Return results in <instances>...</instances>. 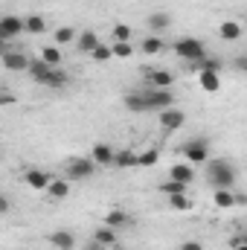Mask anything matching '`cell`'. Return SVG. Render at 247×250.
Here are the masks:
<instances>
[{
  "instance_id": "cell-1",
  "label": "cell",
  "mask_w": 247,
  "mask_h": 250,
  "mask_svg": "<svg viewBox=\"0 0 247 250\" xmlns=\"http://www.w3.org/2000/svg\"><path fill=\"white\" fill-rule=\"evenodd\" d=\"M204 172H206V181L215 189H233L236 187V163L233 160H224V157H215V160H206L204 163Z\"/></svg>"
},
{
  "instance_id": "cell-2",
  "label": "cell",
  "mask_w": 247,
  "mask_h": 250,
  "mask_svg": "<svg viewBox=\"0 0 247 250\" xmlns=\"http://www.w3.org/2000/svg\"><path fill=\"white\" fill-rule=\"evenodd\" d=\"M26 73L32 76V82L44 84V87H64L70 82V73L64 67H47L41 59H29V67Z\"/></svg>"
},
{
  "instance_id": "cell-3",
  "label": "cell",
  "mask_w": 247,
  "mask_h": 250,
  "mask_svg": "<svg viewBox=\"0 0 247 250\" xmlns=\"http://www.w3.org/2000/svg\"><path fill=\"white\" fill-rule=\"evenodd\" d=\"M172 50H175V56H178V59H184V62L192 64V67L201 62L204 56H209V53H206V44H204V41H198V38H189V35H186V38H178Z\"/></svg>"
},
{
  "instance_id": "cell-4",
  "label": "cell",
  "mask_w": 247,
  "mask_h": 250,
  "mask_svg": "<svg viewBox=\"0 0 247 250\" xmlns=\"http://www.w3.org/2000/svg\"><path fill=\"white\" fill-rule=\"evenodd\" d=\"M181 154H184L189 163L204 166V163L209 160V140H206V137H192V140H186L184 146H181Z\"/></svg>"
},
{
  "instance_id": "cell-5",
  "label": "cell",
  "mask_w": 247,
  "mask_h": 250,
  "mask_svg": "<svg viewBox=\"0 0 247 250\" xmlns=\"http://www.w3.org/2000/svg\"><path fill=\"white\" fill-rule=\"evenodd\" d=\"M96 163L90 160V157H73L70 163H67V181H87V178H93L96 175Z\"/></svg>"
},
{
  "instance_id": "cell-6",
  "label": "cell",
  "mask_w": 247,
  "mask_h": 250,
  "mask_svg": "<svg viewBox=\"0 0 247 250\" xmlns=\"http://www.w3.org/2000/svg\"><path fill=\"white\" fill-rule=\"evenodd\" d=\"M143 96H145V108L154 111V114H160V111H166V108H175V93H172V90H151V87H148Z\"/></svg>"
},
{
  "instance_id": "cell-7",
  "label": "cell",
  "mask_w": 247,
  "mask_h": 250,
  "mask_svg": "<svg viewBox=\"0 0 247 250\" xmlns=\"http://www.w3.org/2000/svg\"><path fill=\"white\" fill-rule=\"evenodd\" d=\"M23 32V18H18V15H3L0 18V41H15L18 35Z\"/></svg>"
},
{
  "instance_id": "cell-8",
  "label": "cell",
  "mask_w": 247,
  "mask_h": 250,
  "mask_svg": "<svg viewBox=\"0 0 247 250\" xmlns=\"http://www.w3.org/2000/svg\"><path fill=\"white\" fill-rule=\"evenodd\" d=\"M0 64H3L9 73H23V70L29 67V56H26V53H18V50H6V53L0 56Z\"/></svg>"
},
{
  "instance_id": "cell-9",
  "label": "cell",
  "mask_w": 247,
  "mask_h": 250,
  "mask_svg": "<svg viewBox=\"0 0 247 250\" xmlns=\"http://www.w3.org/2000/svg\"><path fill=\"white\" fill-rule=\"evenodd\" d=\"M212 204L218 209H230V207H245V195L233 192V189H215L212 195Z\"/></svg>"
},
{
  "instance_id": "cell-10",
  "label": "cell",
  "mask_w": 247,
  "mask_h": 250,
  "mask_svg": "<svg viewBox=\"0 0 247 250\" xmlns=\"http://www.w3.org/2000/svg\"><path fill=\"white\" fill-rule=\"evenodd\" d=\"M145 79H148L151 90H172V84H175V76L169 70H145Z\"/></svg>"
},
{
  "instance_id": "cell-11",
  "label": "cell",
  "mask_w": 247,
  "mask_h": 250,
  "mask_svg": "<svg viewBox=\"0 0 247 250\" xmlns=\"http://www.w3.org/2000/svg\"><path fill=\"white\" fill-rule=\"evenodd\" d=\"M114 154H117V148L108 146V143H96V146L90 148V160H93L96 166H102V169L114 166Z\"/></svg>"
},
{
  "instance_id": "cell-12",
  "label": "cell",
  "mask_w": 247,
  "mask_h": 250,
  "mask_svg": "<svg viewBox=\"0 0 247 250\" xmlns=\"http://www.w3.org/2000/svg\"><path fill=\"white\" fill-rule=\"evenodd\" d=\"M157 120H160V125H163L166 131H178V128H184L186 114L181 111V108H166V111L157 114Z\"/></svg>"
},
{
  "instance_id": "cell-13",
  "label": "cell",
  "mask_w": 247,
  "mask_h": 250,
  "mask_svg": "<svg viewBox=\"0 0 247 250\" xmlns=\"http://www.w3.org/2000/svg\"><path fill=\"white\" fill-rule=\"evenodd\" d=\"M50 181H53V175L44 172V169H26V172H23V184H26L29 189L44 192V189L50 187Z\"/></svg>"
},
{
  "instance_id": "cell-14",
  "label": "cell",
  "mask_w": 247,
  "mask_h": 250,
  "mask_svg": "<svg viewBox=\"0 0 247 250\" xmlns=\"http://www.w3.org/2000/svg\"><path fill=\"white\" fill-rule=\"evenodd\" d=\"M99 44H102V41H99V35H96L93 29H84V32L76 35V47H79V53H84V56H90Z\"/></svg>"
},
{
  "instance_id": "cell-15",
  "label": "cell",
  "mask_w": 247,
  "mask_h": 250,
  "mask_svg": "<svg viewBox=\"0 0 247 250\" xmlns=\"http://www.w3.org/2000/svg\"><path fill=\"white\" fill-rule=\"evenodd\" d=\"M198 82H201V90H204V93H218V90H221V73L198 70Z\"/></svg>"
},
{
  "instance_id": "cell-16",
  "label": "cell",
  "mask_w": 247,
  "mask_h": 250,
  "mask_svg": "<svg viewBox=\"0 0 247 250\" xmlns=\"http://www.w3.org/2000/svg\"><path fill=\"white\" fill-rule=\"evenodd\" d=\"M131 224H134V218L125 209H108L105 212V227H111V230H123V227H131Z\"/></svg>"
},
{
  "instance_id": "cell-17",
  "label": "cell",
  "mask_w": 247,
  "mask_h": 250,
  "mask_svg": "<svg viewBox=\"0 0 247 250\" xmlns=\"http://www.w3.org/2000/svg\"><path fill=\"white\" fill-rule=\"evenodd\" d=\"M145 23H148V29L157 35V32H166V29L172 26V15L157 9V12H151V15H148V21H145Z\"/></svg>"
},
{
  "instance_id": "cell-18",
  "label": "cell",
  "mask_w": 247,
  "mask_h": 250,
  "mask_svg": "<svg viewBox=\"0 0 247 250\" xmlns=\"http://www.w3.org/2000/svg\"><path fill=\"white\" fill-rule=\"evenodd\" d=\"M169 181H178V184L192 187V181H195V172H192V166H189V163H175V166L169 169Z\"/></svg>"
},
{
  "instance_id": "cell-19",
  "label": "cell",
  "mask_w": 247,
  "mask_h": 250,
  "mask_svg": "<svg viewBox=\"0 0 247 250\" xmlns=\"http://www.w3.org/2000/svg\"><path fill=\"white\" fill-rule=\"evenodd\" d=\"M50 245L56 250H76V236L70 230H56L50 233Z\"/></svg>"
},
{
  "instance_id": "cell-20",
  "label": "cell",
  "mask_w": 247,
  "mask_h": 250,
  "mask_svg": "<svg viewBox=\"0 0 247 250\" xmlns=\"http://www.w3.org/2000/svg\"><path fill=\"white\" fill-rule=\"evenodd\" d=\"M218 35H221L224 41H239V38L245 35V26H242L239 21H224V23L218 26Z\"/></svg>"
},
{
  "instance_id": "cell-21",
  "label": "cell",
  "mask_w": 247,
  "mask_h": 250,
  "mask_svg": "<svg viewBox=\"0 0 247 250\" xmlns=\"http://www.w3.org/2000/svg\"><path fill=\"white\" fill-rule=\"evenodd\" d=\"M44 192H47L53 201H64V198L70 195V181H67V178H59V181L53 178V181H50V187L44 189Z\"/></svg>"
},
{
  "instance_id": "cell-22",
  "label": "cell",
  "mask_w": 247,
  "mask_h": 250,
  "mask_svg": "<svg viewBox=\"0 0 247 250\" xmlns=\"http://www.w3.org/2000/svg\"><path fill=\"white\" fill-rule=\"evenodd\" d=\"M93 242H99L102 248L108 250V248H117V230H111V227H96L93 230Z\"/></svg>"
},
{
  "instance_id": "cell-23",
  "label": "cell",
  "mask_w": 247,
  "mask_h": 250,
  "mask_svg": "<svg viewBox=\"0 0 247 250\" xmlns=\"http://www.w3.org/2000/svg\"><path fill=\"white\" fill-rule=\"evenodd\" d=\"M38 59L47 64V67H62L64 56H62V47H56V44H50V47H44L41 53H38Z\"/></svg>"
},
{
  "instance_id": "cell-24",
  "label": "cell",
  "mask_w": 247,
  "mask_h": 250,
  "mask_svg": "<svg viewBox=\"0 0 247 250\" xmlns=\"http://www.w3.org/2000/svg\"><path fill=\"white\" fill-rule=\"evenodd\" d=\"M114 166H117V169H134V166H137V151H131V148H117Z\"/></svg>"
},
{
  "instance_id": "cell-25",
  "label": "cell",
  "mask_w": 247,
  "mask_h": 250,
  "mask_svg": "<svg viewBox=\"0 0 247 250\" xmlns=\"http://www.w3.org/2000/svg\"><path fill=\"white\" fill-rule=\"evenodd\" d=\"M23 32L41 35V32H47V21H44L41 15H29V18H23Z\"/></svg>"
},
{
  "instance_id": "cell-26",
  "label": "cell",
  "mask_w": 247,
  "mask_h": 250,
  "mask_svg": "<svg viewBox=\"0 0 247 250\" xmlns=\"http://www.w3.org/2000/svg\"><path fill=\"white\" fill-rule=\"evenodd\" d=\"M140 50H143L145 56H160V53H163V38H160V35H148V38H143Z\"/></svg>"
},
{
  "instance_id": "cell-27",
  "label": "cell",
  "mask_w": 247,
  "mask_h": 250,
  "mask_svg": "<svg viewBox=\"0 0 247 250\" xmlns=\"http://www.w3.org/2000/svg\"><path fill=\"white\" fill-rule=\"evenodd\" d=\"M125 108H128L131 114H148L145 96H143V93H128V96H125Z\"/></svg>"
},
{
  "instance_id": "cell-28",
  "label": "cell",
  "mask_w": 247,
  "mask_h": 250,
  "mask_svg": "<svg viewBox=\"0 0 247 250\" xmlns=\"http://www.w3.org/2000/svg\"><path fill=\"white\" fill-rule=\"evenodd\" d=\"M157 160H160V151H157V148H145V151L137 154V166H143V169L157 166Z\"/></svg>"
},
{
  "instance_id": "cell-29",
  "label": "cell",
  "mask_w": 247,
  "mask_h": 250,
  "mask_svg": "<svg viewBox=\"0 0 247 250\" xmlns=\"http://www.w3.org/2000/svg\"><path fill=\"white\" fill-rule=\"evenodd\" d=\"M53 35H56V47H64V44H73L79 32H76L73 26H59V29H56Z\"/></svg>"
},
{
  "instance_id": "cell-30",
  "label": "cell",
  "mask_w": 247,
  "mask_h": 250,
  "mask_svg": "<svg viewBox=\"0 0 247 250\" xmlns=\"http://www.w3.org/2000/svg\"><path fill=\"white\" fill-rule=\"evenodd\" d=\"M169 207L178 212H186V209H192V198L189 195H169Z\"/></svg>"
},
{
  "instance_id": "cell-31",
  "label": "cell",
  "mask_w": 247,
  "mask_h": 250,
  "mask_svg": "<svg viewBox=\"0 0 247 250\" xmlns=\"http://www.w3.org/2000/svg\"><path fill=\"white\" fill-rule=\"evenodd\" d=\"M111 53H114V59H131L134 44H131V41H128V44H123V41H114V44H111Z\"/></svg>"
},
{
  "instance_id": "cell-32",
  "label": "cell",
  "mask_w": 247,
  "mask_h": 250,
  "mask_svg": "<svg viewBox=\"0 0 247 250\" xmlns=\"http://www.w3.org/2000/svg\"><path fill=\"white\" fill-rule=\"evenodd\" d=\"M186 184H178V181H163V184H160V192H163V195H186Z\"/></svg>"
},
{
  "instance_id": "cell-33",
  "label": "cell",
  "mask_w": 247,
  "mask_h": 250,
  "mask_svg": "<svg viewBox=\"0 0 247 250\" xmlns=\"http://www.w3.org/2000/svg\"><path fill=\"white\" fill-rule=\"evenodd\" d=\"M221 59H209V56H204L201 62L195 64V70H212V73H221Z\"/></svg>"
},
{
  "instance_id": "cell-34",
  "label": "cell",
  "mask_w": 247,
  "mask_h": 250,
  "mask_svg": "<svg viewBox=\"0 0 247 250\" xmlns=\"http://www.w3.org/2000/svg\"><path fill=\"white\" fill-rule=\"evenodd\" d=\"M90 59H93V62H108V59H114V53H111V44H99V47L90 53Z\"/></svg>"
},
{
  "instance_id": "cell-35",
  "label": "cell",
  "mask_w": 247,
  "mask_h": 250,
  "mask_svg": "<svg viewBox=\"0 0 247 250\" xmlns=\"http://www.w3.org/2000/svg\"><path fill=\"white\" fill-rule=\"evenodd\" d=\"M111 32H114V41H123V44L131 41V26H125V23H117Z\"/></svg>"
},
{
  "instance_id": "cell-36",
  "label": "cell",
  "mask_w": 247,
  "mask_h": 250,
  "mask_svg": "<svg viewBox=\"0 0 247 250\" xmlns=\"http://www.w3.org/2000/svg\"><path fill=\"white\" fill-rule=\"evenodd\" d=\"M18 102V96L12 93V90H0V108H9V105H15Z\"/></svg>"
},
{
  "instance_id": "cell-37",
  "label": "cell",
  "mask_w": 247,
  "mask_h": 250,
  "mask_svg": "<svg viewBox=\"0 0 247 250\" xmlns=\"http://www.w3.org/2000/svg\"><path fill=\"white\" fill-rule=\"evenodd\" d=\"M178 250H204V245H201L198 239H186V242H181V248Z\"/></svg>"
},
{
  "instance_id": "cell-38",
  "label": "cell",
  "mask_w": 247,
  "mask_h": 250,
  "mask_svg": "<svg viewBox=\"0 0 247 250\" xmlns=\"http://www.w3.org/2000/svg\"><path fill=\"white\" fill-rule=\"evenodd\" d=\"M233 67H236L239 73H245L247 70V56H236V59H233Z\"/></svg>"
},
{
  "instance_id": "cell-39",
  "label": "cell",
  "mask_w": 247,
  "mask_h": 250,
  "mask_svg": "<svg viewBox=\"0 0 247 250\" xmlns=\"http://www.w3.org/2000/svg\"><path fill=\"white\" fill-rule=\"evenodd\" d=\"M9 207H12V204H9V198L0 192V215H6V212H9Z\"/></svg>"
},
{
  "instance_id": "cell-40",
  "label": "cell",
  "mask_w": 247,
  "mask_h": 250,
  "mask_svg": "<svg viewBox=\"0 0 247 250\" xmlns=\"http://www.w3.org/2000/svg\"><path fill=\"white\" fill-rule=\"evenodd\" d=\"M247 239L245 236H233V239H230V248H236V245H245Z\"/></svg>"
},
{
  "instance_id": "cell-41",
  "label": "cell",
  "mask_w": 247,
  "mask_h": 250,
  "mask_svg": "<svg viewBox=\"0 0 247 250\" xmlns=\"http://www.w3.org/2000/svg\"><path fill=\"white\" fill-rule=\"evenodd\" d=\"M84 250H105V248H102V245H99V242H93V239H90V242H87V245H84Z\"/></svg>"
},
{
  "instance_id": "cell-42",
  "label": "cell",
  "mask_w": 247,
  "mask_h": 250,
  "mask_svg": "<svg viewBox=\"0 0 247 250\" xmlns=\"http://www.w3.org/2000/svg\"><path fill=\"white\" fill-rule=\"evenodd\" d=\"M3 53H6V41H0V56H3Z\"/></svg>"
},
{
  "instance_id": "cell-43",
  "label": "cell",
  "mask_w": 247,
  "mask_h": 250,
  "mask_svg": "<svg viewBox=\"0 0 247 250\" xmlns=\"http://www.w3.org/2000/svg\"><path fill=\"white\" fill-rule=\"evenodd\" d=\"M233 250H247V242H245V245H236Z\"/></svg>"
},
{
  "instance_id": "cell-44",
  "label": "cell",
  "mask_w": 247,
  "mask_h": 250,
  "mask_svg": "<svg viewBox=\"0 0 247 250\" xmlns=\"http://www.w3.org/2000/svg\"><path fill=\"white\" fill-rule=\"evenodd\" d=\"M114 250H123V248H114Z\"/></svg>"
}]
</instances>
